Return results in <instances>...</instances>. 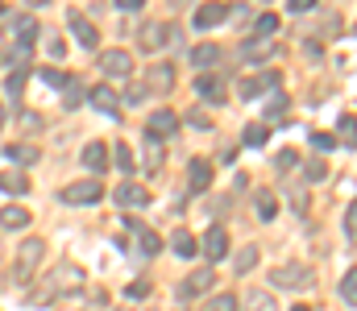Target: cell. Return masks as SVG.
Listing matches in <instances>:
<instances>
[{"mask_svg": "<svg viewBox=\"0 0 357 311\" xmlns=\"http://www.w3.org/2000/svg\"><path fill=\"white\" fill-rule=\"evenodd\" d=\"M83 283H87V274H83V266H75V262H58V266L46 274L50 299H54V295H75V291H83Z\"/></svg>", "mask_w": 357, "mask_h": 311, "instance_id": "6da1fadb", "label": "cell"}, {"mask_svg": "<svg viewBox=\"0 0 357 311\" xmlns=\"http://www.w3.org/2000/svg\"><path fill=\"white\" fill-rule=\"evenodd\" d=\"M42 254H46V241H42V237H29V241L21 245V254H17V262H12V278H17V283H29L33 270H37V262H42Z\"/></svg>", "mask_w": 357, "mask_h": 311, "instance_id": "7a4b0ae2", "label": "cell"}, {"mask_svg": "<svg viewBox=\"0 0 357 311\" xmlns=\"http://www.w3.org/2000/svg\"><path fill=\"white\" fill-rule=\"evenodd\" d=\"M121 224H125V233L133 237V254H137V258H158L162 237H158L154 229H146L141 220H121Z\"/></svg>", "mask_w": 357, "mask_h": 311, "instance_id": "3957f363", "label": "cell"}, {"mask_svg": "<svg viewBox=\"0 0 357 311\" xmlns=\"http://www.w3.org/2000/svg\"><path fill=\"white\" fill-rule=\"evenodd\" d=\"M100 195H104V187H100V183H92V179H83V183H71V187L62 191V204L79 208V204H96Z\"/></svg>", "mask_w": 357, "mask_h": 311, "instance_id": "277c9868", "label": "cell"}, {"mask_svg": "<svg viewBox=\"0 0 357 311\" xmlns=\"http://www.w3.org/2000/svg\"><path fill=\"white\" fill-rule=\"evenodd\" d=\"M225 17H229V4H220V0H208V4H200V8H195L191 25H195V29H216Z\"/></svg>", "mask_w": 357, "mask_h": 311, "instance_id": "5b68a950", "label": "cell"}, {"mask_svg": "<svg viewBox=\"0 0 357 311\" xmlns=\"http://www.w3.org/2000/svg\"><path fill=\"white\" fill-rule=\"evenodd\" d=\"M67 21H71V33L79 37V46H87V50H96V46H100V33H96V25H92V21L79 12V8H71V12H67Z\"/></svg>", "mask_w": 357, "mask_h": 311, "instance_id": "8992f818", "label": "cell"}, {"mask_svg": "<svg viewBox=\"0 0 357 311\" xmlns=\"http://www.w3.org/2000/svg\"><path fill=\"white\" fill-rule=\"evenodd\" d=\"M87 104H92V108H100V112H108V116H121V96H116L108 83L87 87Z\"/></svg>", "mask_w": 357, "mask_h": 311, "instance_id": "52a82bcc", "label": "cell"}, {"mask_svg": "<svg viewBox=\"0 0 357 311\" xmlns=\"http://www.w3.org/2000/svg\"><path fill=\"white\" fill-rule=\"evenodd\" d=\"M212 283H216V274H212L208 266H200V270H191V274H187V283L179 287V295H183V299H195V295H208V291H212Z\"/></svg>", "mask_w": 357, "mask_h": 311, "instance_id": "ba28073f", "label": "cell"}, {"mask_svg": "<svg viewBox=\"0 0 357 311\" xmlns=\"http://www.w3.org/2000/svg\"><path fill=\"white\" fill-rule=\"evenodd\" d=\"M100 71H104L108 79H125V75L133 71V62H129L125 50H104V54H100Z\"/></svg>", "mask_w": 357, "mask_h": 311, "instance_id": "9c48e42d", "label": "cell"}, {"mask_svg": "<svg viewBox=\"0 0 357 311\" xmlns=\"http://www.w3.org/2000/svg\"><path fill=\"white\" fill-rule=\"evenodd\" d=\"M112 199H116V208H146V204H150L146 187H137V183H121V187L112 191Z\"/></svg>", "mask_w": 357, "mask_h": 311, "instance_id": "30bf717a", "label": "cell"}, {"mask_svg": "<svg viewBox=\"0 0 357 311\" xmlns=\"http://www.w3.org/2000/svg\"><path fill=\"white\" fill-rule=\"evenodd\" d=\"M279 83H283V75H279V71H266L262 79H241V83H237V91H241L245 100H258V96H262V87H279Z\"/></svg>", "mask_w": 357, "mask_h": 311, "instance_id": "8fae6325", "label": "cell"}, {"mask_svg": "<svg viewBox=\"0 0 357 311\" xmlns=\"http://www.w3.org/2000/svg\"><path fill=\"white\" fill-rule=\"evenodd\" d=\"M187 179H191V191H208L212 187V162L208 158H191Z\"/></svg>", "mask_w": 357, "mask_h": 311, "instance_id": "7c38bea8", "label": "cell"}, {"mask_svg": "<svg viewBox=\"0 0 357 311\" xmlns=\"http://www.w3.org/2000/svg\"><path fill=\"white\" fill-rule=\"evenodd\" d=\"M25 224H29V212H25L21 204H8V208L0 212V229H4V233H21Z\"/></svg>", "mask_w": 357, "mask_h": 311, "instance_id": "4fadbf2b", "label": "cell"}, {"mask_svg": "<svg viewBox=\"0 0 357 311\" xmlns=\"http://www.w3.org/2000/svg\"><path fill=\"white\" fill-rule=\"evenodd\" d=\"M150 91H171L175 87V66L171 62H158L154 71H150V83H146Z\"/></svg>", "mask_w": 357, "mask_h": 311, "instance_id": "5bb4252c", "label": "cell"}, {"mask_svg": "<svg viewBox=\"0 0 357 311\" xmlns=\"http://www.w3.org/2000/svg\"><path fill=\"white\" fill-rule=\"evenodd\" d=\"M195 91H200L208 104H220V100H225V83H220L216 75H200V79H195Z\"/></svg>", "mask_w": 357, "mask_h": 311, "instance_id": "9a60e30c", "label": "cell"}, {"mask_svg": "<svg viewBox=\"0 0 357 311\" xmlns=\"http://www.w3.org/2000/svg\"><path fill=\"white\" fill-rule=\"evenodd\" d=\"M175 129H179V116H175L171 108H162V112L150 116V133H154V137H171Z\"/></svg>", "mask_w": 357, "mask_h": 311, "instance_id": "2e32d148", "label": "cell"}, {"mask_svg": "<svg viewBox=\"0 0 357 311\" xmlns=\"http://www.w3.org/2000/svg\"><path fill=\"white\" fill-rule=\"evenodd\" d=\"M204 254H208V258H225V254H229V233H225V229H208Z\"/></svg>", "mask_w": 357, "mask_h": 311, "instance_id": "e0dca14e", "label": "cell"}, {"mask_svg": "<svg viewBox=\"0 0 357 311\" xmlns=\"http://www.w3.org/2000/svg\"><path fill=\"white\" fill-rule=\"evenodd\" d=\"M304 278H308L304 266H279V270H270V283H275V287H295V283H304Z\"/></svg>", "mask_w": 357, "mask_h": 311, "instance_id": "ac0fdd59", "label": "cell"}, {"mask_svg": "<svg viewBox=\"0 0 357 311\" xmlns=\"http://www.w3.org/2000/svg\"><path fill=\"white\" fill-rule=\"evenodd\" d=\"M0 191L4 195H25L29 191V179L21 170H0Z\"/></svg>", "mask_w": 357, "mask_h": 311, "instance_id": "d6986e66", "label": "cell"}, {"mask_svg": "<svg viewBox=\"0 0 357 311\" xmlns=\"http://www.w3.org/2000/svg\"><path fill=\"white\" fill-rule=\"evenodd\" d=\"M220 58H225V54H220V46H212V42H204V46L191 50V62H195V66H216Z\"/></svg>", "mask_w": 357, "mask_h": 311, "instance_id": "ffe728a7", "label": "cell"}, {"mask_svg": "<svg viewBox=\"0 0 357 311\" xmlns=\"http://www.w3.org/2000/svg\"><path fill=\"white\" fill-rule=\"evenodd\" d=\"M83 166H87V170H104V166H108V150H104L100 141H87V150H83Z\"/></svg>", "mask_w": 357, "mask_h": 311, "instance_id": "44dd1931", "label": "cell"}, {"mask_svg": "<svg viewBox=\"0 0 357 311\" xmlns=\"http://www.w3.org/2000/svg\"><path fill=\"white\" fill-rule=\"evenodd\" d=\"M166 37H171L166 25H146V29H141V50H158Z\"/></svg>", "mask_w": 357, "mask_h": 311, "instance_id": "7402d4cb", "label": "cell"}, {"mask_svg": "<svg viewBox=\"0 0 357 311\" xmlns=\"http://www.w3.org/2000/svg\"><path fill=\"white\" fill-rule=\"evenodd\" d=\"M4 158H12L17 166H33L42 154H37V145H8V150H4Z\"/></svg>", "mask_w": 357, "mask_h": 311, "instance_id": "603a6c76", "label": "cell"}, {"mask_svg": "<svg viewBox=\"0 0 357 311\" xmlns=\"http://www.w3.org/2000/svg\"><path fill=\"white\" fill-rule=\"evenodd\" d=\"M171 249H175L179 258H195V249H200V245H195V237H191L187 229H179V233L171 237Z\"/></svg>", "mask_w": 357, "mask_h": 311, "instance_id": "cb8c5ba5", "label": "cell"}, {"mask_svg": "<svg viewBox=\"0 0 357 311\" xmlns=\"http://www.w3.org/2000/svg\"><path fill=\"white\" fill-rule=\"evenodd\" d=\"M245 311H279V303H275V295H270V291H250Z\"/></svg>", "mask_w": 357, "mask_h": 311, "instance_id": "d4e9b609", "label": "cell"}, {"mask_svg": "<svg viewBox=\"0 0 357 311\" xmlns=\"http://www.w3.org/2000/svg\"><path fill=\"white\" fill-rule=\"evenodd\" d=\"M337 141L357 145V116H341V121H337Z\"/></svg>", "mask_w": 357, "mask_h": 311, "instance_id": "484cf974", "label": "cell"}, {"mask_svg": "<svg viewBox=\"0 0 357 311\" xmlns=\"http://www.w3.org/2000/svg\"><path fill=\"white\" fill-rule=\"evenodd\" d=\"M258 216H262V220H275V216H279V199H275L270 191H258Z\"/></svg>", "mask_w": 357, "mask_h": 311, "instance_id": "4316f807", "label": "cell"}, {"mask_svg": "<svg viewBox=\"0 0 357 311\" xmlns=\"http://www.w3.org/2000/svg\"><path fill=\"white\" fill-rule=\"evenodd\" d=\"M254 266H258V249H254V245H245V249L237 254V262H233V270H237V274H250Z\"/></svg>", "mask_w": 357, "mask_h": 311, "instance_id": "83f0119b", "label": "cell"}, {"mask_svg": "<svg viewBox=\"0 0 357 311\" xmlns=\"http://www.w3.org/2000/svg\"><path fill=\"white\" fill-rule=\"evenodd\" d=\"M17 37H21V46L29 50V42L37 37V21H29V17H21V21H17Z\"/></svg>", "mask_w": 357, "mask_h": 311, "instance_id": "f1b7e54d", "label": "cell"}, {"mask_svg": "<svg viewBox=\"0 0 357 311\" xmlns=\"http://www.w3.org/2000/svg\"><path fill=\"white\" fill-rule=\"evenodd\" d=\"M62 104H67V108H79V104H83V83H79V79H67V96H62Z\"/></svg>", "mask_w": 357, "mask_h": 311, "instance_id": "f546056e", "label": "cell"}, {"mask_svg": "<svg viewBox=\"0 0 357 311\" xmlns=\"http://www.w3.org/2000/svg\"><path fill=\"white\" fill-rule=\"evenodd\" d=\"M112 158H116V166H121V175H133V154H129V145L121 141L116 150H112Z\"/></svg>", "mask_w": 357, "mask_h": 311, "instance_id": "4dcf8cb0", "label": "cell"}, {"mask_svg": "<svg viewBox=\"0 0 357 311\" xmlns=\"http://www.w3.org/2000/svg\"><path fill=\"white\" fill-rule=\"evenodd\" d=\"M341 299L357 308V270H349V274H345V283H341Z\"/></svg>", "mask_w": 357, "mask_h": 311, "instance_id": "1f68e13d", "label": "cell"}, {"mask_svg": "<svg viewBox=\"0 0 357 311\" xmlns=\"http://www.w3.org/2000/svg\"><path fill=\"white\" fill-rule=\"evenodd\" d=\"M266 137H270L266 125H250V129H245V145H266Z\"/></svg>", "mask_w": 357, "mask_h": 311, "instance_id": "d6a6232c", "label": "cell"}, {"mask_svg": "<svg viewBox=\"0 0 357 311\" xmlns=\"http://www.w3.org/2000/svg\"><path fill=\"white\" fill-rule=\"evenodd\" d=\"M304 175H308V179H312V183H320V179H324V175H329V162H324V158H312V162H308V166H304Z\"/></svg>", "mask_w": 357, "mask_h": 311, "instance_id": "836d02e7", "label": "cell"}, {"mask_svg": "<svg viewBox=\"0 0 357 311\" xmlns=\"http://www.w3.org/2000/svg\"><path fill=\"white\" fill-rule=\"evenodd\" d=\"M254 29H258V33L266 37V33H275V29H279V17H275V12H262V17L254 21Z\"/></svg>", "mask_w": 357, "mask_h": 311, "instance_id": "e575fe53", "label": "cell"}, {"mask_svg": "<svg viewBox=\"0 0 357 311\" xmlns=\"http://www.w3.org/2000/svg\"><path fill=\"white\" fill-rule=\"evenodd\" d=\"M245 54H250V58H266V54H275V46H270V42H250Z\"/></svg>", "mask_w": 357, "mask_h": 311, "instance_id": "d590c367", "label": "cell"}, {"mask_svg": "<svg viewBox=\"0 0 357 311\" xmlns=\"http://www.w3.org/2000/svg\"><path fill=\"white\" fill-rule=\"evenodd\" d=\"M208 311H237V299H233V295H216V299L208 303Z\"/></svg>", "mask_w": 357, "mask_h": 311, "instance_id": "8d00e7d4", "label": "cell"}, {"mask_svg": "<svg viewBox=\"0 0 357 311\" xmlns=\"http://www.w3.org/2000/svg\"><path fill=\"white\" fill-rule=\"evenodd\" d=\"M295 162H299V154H295V150H283V154L275 158V166H279V170H291Z\"/></svg>", "mask_w": 357, "mask_h": 311, "instance_id": "74e56055", "label": "cell"}, {"mask_svg": "<svg viewBox=\"0 0 357 311\" xmlns=\"http://www.w3.org/2000/svg\"><path fill=\"white\" fill-rule=\"evenodd\" d=\"M125 295H129V299H146V295H150V283H141V278H137V283H129V287H125Z\"/></svg>", "mask_w": 357, "mask_h": 311, "instance_id": "f35d334b", "label": "cell"}, {"mask_svg": "<svg viewBox=\"0 0 357 311\" xmlns=\"http://www.w3.org/2000/svg\"><path fill=\"white\" fill-rule=\"evenodd\" d=\"M345 233H349V241H357V199H354V208L345 212Z\"/></svg>", "mask_w": 357, "mask_h": 311, "instance_id": "ab89813d", "label": "cell"}, {"mask_svg": "<svg viewBox=\"0 0 357 311\" xmlns=\"http://www.w3.org/2000/svg\"><path fill=\"white\" fill-rule=\"evenodd\" d=\"M46 54H50V58H62V37H58V33L46 37Z\"/></svg>", "mask_w": 357, "mask_h": 311, "instance_id": "60d3db41", "label": "cell"}, {"mask_svg": "<svg viewBox=\"0 0 357 311\" xmlns=\"http://www.w3.org/2000/svg\"><path fill=\"white\" fill-rule=\"evenodd\" d=\"M21 87H25V66L8 75V91H12V96H21Z\"/></svg>", "mask_w": 357, "mask_h": 311, "instance_id": "b9f144b4", "label": "cell"}, {"mask_svg": "<svg viewBox=\"0 0 357 311\" xmlns=\"http://www.w3.org/2000/svg\"><path fill=\"white\" fill-rule=\"evenodd\" d=\"M312 145H316V150H333L337 137H333V133H312Z\"/></svg>", "mask_w": 357, "mask_h": 311, "instance_id": "7bdbcfd3", "label": "cell"}, {"mask_svg": "<svg viewBox=\"0 0 357 311\" xmlns=\"http://www.w3.org/2000/svg\"><path fill=\"white\" fill-rule=\"evenodd\" d=\"M146 91H150V87H141V83H133V87L125 91V100H129V104H141V100H146Z\"/></svg>", "mask_w": 357, "mask_h": 311, "instance_id": "ee69618b", "label": "cell"}, {"mask_svg": "<svg viewBox=\"0 0 357 311\" xmlns=\"http://www.w3.org/2000/svg\"><path fill=\"white\" fill-rule=\"evenodd\" d=\"M279 112H287V96H275V100L266 104V116H279Z\"/></svg>", "mask_w": 357, "mask_h": 311, "instance_id": "f6af8a7d", "label": "cell"}, {"mask_svg": "<svg viewBox=\"0 0 357 311\" xmlns=\"http://www.w3.org/2000/svg\"><path fill=\"white\" fill-rule=\"evenodd\" d=\"M42 79H46L50 87H62V83H67V75H58V71H42Z\"/></svg>", "mask_w": 357, "mask_h": 311, "instance_id": "bcb514c9", "label": "cell"}, {"mask_svg": "<svg viewBox=\"0 0 357 311\" xmlns=\"http://www.w3.org/2000/svg\"><path fill=\"white\" fill-rule=\"evenodd\" d=\"M312 4H316V0H287V8H291V12H308Z\"/></svg>", "mask_w": 357, "mask_h": 311, "instance_id": "7dc6e473", "label": "cell"}, {"mask_svg": "<svg viewBox=\"0 0 357 311\" xmlns=\"http://www.w3.org/2000/svg\"><path fill=\"white\" fill-rule=\"evenodd\" d=\"M187 121H191V125H195V129H212V125H208V116H204V112H191V116H187Z\"/></svg>", "mask_w": 357, "mask_h": 311, "instance_id": "c3c4849f", "label": "cell"}, {"mask_svg": "<svg viewBox=\"0 0 357 311\" xmlns=\"http://www.w3.org/2000/svg\"><path fill=\"white\" fill-rule=\"evenodd\" d=\"M141 4H146V0H116V8H125V12H137Z\"/></svg>", "mask_w": 357, "mask_h": 311, "instance_id": "681fc988", "label": "cell"}, {"mask_svg": "<svg viewBox=\"0 0 357 311\" xmlns=\"http://www.w3.org/2000/svg\"><path fill=\"white\" fill-rule=\"evenodd\" d=\"M291 199H295V208H299V212H308V195H304V191H291Z\"/></svg>", "mask_w": 357, "mask_h": 311, "instance_id": "f907efd6", "label": "cell"}, {"mask_svg": "<svg viewBox=\"0 0 357 311\" xmlns=\"http://www.w3.org/2000/svg\"><path fill=\"white\" fill-rule=\"evenodd\" d=\"M25 4H33V8H37V4H46V0H25Z\"/></svg>", "mask_w": 357, "mask_h": 311, "instance_id": "816d5d0a", "label": "cell"}, {"mask_svg": "<svg viewBox=\"0 0 357 311\" xmlns=\"http://www.w3.org/2000/svg\"><path fill=\"white\" fill-rule=\"evenodd\" d=\"M0 129H4V104H0Z\"/></svg>", "mask_w": 357, "mask_h": 311, "instance_id": "f5cc1de1", "label": "cell"}, {"mask_svg": "<svg viewBox=\"0 0 357 311\" xmlns=\"http://www.w3.org/2000/svg\"><path fill=\"white\" fill-rule=\"evenodd\" d=\"M291 311H308V308H304V303H295V308H291Z\"/></svg>", "mask_w": 357, "mask_h": 311, "instance_id": "db71d44e", "label": "cell"}, {"mask_svg": "<svg viewBox=\"0 0 357 311\" xmlns=\"http://www.w3.org/2000/svg\"><path fill=\"white\" fill-rule=\"evenodd\" d=\"M0 8H4V4H0Z\"/></svg>", "mask_w": 357, "mask_h": 311, "instance_id": "11a10c76", "label": "cell"}, {"mask_svg": "<svg viewBox=\"0 0 357 311\" xmlns=\"http://www.w3.org/2000/svg\"><path fill=\"white\" fill-rule=\"evenodd\" d=\"M150 311H154V308H150Z\"/></svg>", "mask_w": 357, "mask_h": 311, "instance_id": "9f6ffc18", "label": "cell"}]
</instances>
